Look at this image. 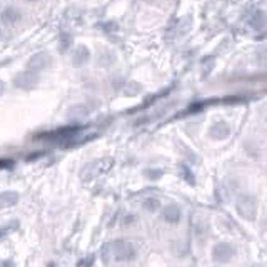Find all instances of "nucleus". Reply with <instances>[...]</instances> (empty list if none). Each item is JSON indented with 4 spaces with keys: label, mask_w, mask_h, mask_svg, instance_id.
Segmentation results:
<instances>
[{
    "label": "nucleus",
    "mask_w": 267,
    "mask_h": 267,
    "mask_svg": "<svg viewBox=\"0 0 267 267\" xmlns=\"http://www.w3.org/2000/svg\"><path fill=\"white\" fill-rule=\"evenodd\" d=\"M159 207H160V202L157 201V199L149 197V199H145V201H144V209L149 210V212H156V210Z\"/></svg>",
    "instance_id": "16"
},
{
    "label": "nucleus",
    "mask_w": 267,
    "mask_h": 267,
    "mask_svg": "<svg viewBox=\"0 0 267 267\" xmlns=\"http://www.w3.org/2000/svg\"><path fill=\"white\" fill-rule=\"evenodd\" d=\"M115 60H117V55H115L112 50H107V48L100 50L99 57H97V62H99L100 67H110L112 63H115Z\"/></svg>",
    "instance_id": "11"
},
{
    "label": "nucleus",
    "mask_w": 267,
    "mask_h": 267,
    "mask_svg": "<svg viewBox=\"0 0 267 267\" xmlns=\"http://www.w3.org/2000/svg\"><path fill=\"white\" fill-rule=\"evenodd\" d=\"M264 22H266L264 12L259 9H255V12H252V15L249 17V24H251V27H254V29L264 27Z\"/></svg>",
    "instance_id": "13"
},
{
    "label": "nucleus",
    "mask_w": 267,
    "mask_h": 267,
    "mask_svg": "<svg viewBox=\"0 0 267 267\" xmlns=\"http://www.w3.org/2000/svg\"><path fill=\"white\" fill-rule=\"evenodd\" d=\"M87 114H89V110L85 107H82V105H79V107H72L69 110L70 119H82V117H85Z\"/></svg>",
    "instance_id": "15"
},
{
    "label": "nucleus",
    "mask_w": 267,
    "mask_h": 267,
    "mask_svg": "<svg viewBox=\"0 0 267 267\" xmlns=\"http://www.w3.org/2000/svg\"><path fill=\"white\" fill-rule=\"evenodd\" d=\"M89 60H90L89 47H85V45H79V47L75 48L74 55H72V63L75 67H82V65H85Z\"/></svg>",
    "instance_id": "9"
},
{
    "label": "nucleus",
    "mask_w": 267,
    "mask_h": 267,
    "mask_svg": "<svg viewBox=\"0 0 267 267\" xmlns=\"http://www.w3.org/2000/svg\"><path fill=\"white\" fill-rule=\"evenodd\" d=\"M50 62H52L50 54H47V52H39V54L32 55V57L29 59V62H27V70H32V72H37V74H39L40 70L47 69V67L50 65Z\"/></svg>",
    "instance_id": "6"
},
{
    "label": "nucleus",
    "mask_w": 267,
    "mask_h": 267,
    "mask_svg": "<svg viewBox=\"0 0 267 267\" xmlns=\"http://www.w3.org/2000/svg\"><path fill=\"white\" fill-rule=\"evenodd\" d=\"M17 201H18V194L17 192H12V190L2 192L0 194V209L10 207V205L17 204Z\"/></svg>",
    "instance_id": "12"
},
{
    "label": "nucleus",
    "mask_w": 267,
    "mask_h": 267,
    "mask_svg": "<svg viewBox=\"0 0 267 267\" xmlns=\"http://www.w3.org/2000/svg\"><path fill=\"white\" fill-rule=\"evenodd\" d=\"M2 94H3V82L0 80V95H2Z\"/></svg>",
    "instance_id": "21"
},
{
    "label": "nucleus",
    "mask_w": 267,
    "mask_h": 267,
    "mask_svg": "<svg viewBox=\"0 0 267 267\" xmlns=\"http://www.w3.org/2000/svg\"><path fill=\"white\" fill-rule=\"evenodd\" d=\"M162 175V172L160 171H157V172H147V177H150V179H157V177H160Z\"/></svg>",
    "instance_id": "19"
},
{
    "label": "nucleus",
    "mask_w": 267,
    "mask_h": 267,
    "mask_svg": "<svg viewBox=\"0 0 267 267\" xmlns=\"http://www.w3.org/2000/svg\"><path fill=\"white\" fill-rule=\"evenodd\" d=\"M22 10L17 9V7H5L0 14V20L3 22L5 25H15L22 20Z\"/></svg>",
    "instance_id": "7"
},
{
    "label": "nucleus",
    "mask_w": 267,
    "mask_h": 267,
    "mask_svg": "<svg viewBox=\"0 0 267 267\" xmlns=\"http://www.w3.org/2000/svg\"><path fill=\"white\" fill-rule=\"evenodd\" d=\"M236 255V247L229 242H219L212 249V259L219 264H225Z\"/></svg>",
    "instance_id": "4"
},
{
    "label": "nucleus",
    "mask_w": 267,
    "mask_h": 267,
    "mask_svg": "<svg viewBox=\"0 0 267 267\" xmlns=\"http://www.w3.org/2000/svg\"><path fill=\"white\" fill-rule=\"evenodd\" d=\"M80 127H62V129H57L54 132H47V134H40L37 135V139H44V141L48 142H55V144H63L67 145L69 142H74L75 137L80 134Z\"/></svg>",
    "instance_id": "1"
},
{
    "label": "nucleus",
    "mask_w": 267,
    "mask_h": 267,
    "mask_svg": "<svg viewBox=\"0 0 267 267\" xmlns=\"http://www.w3.org/2000/svg\"><path fill=\"white\" fill-rule=\"evenodd\" d=\"M162 217L165 222L169 224H177L180 220V217H182V212H180V209L177 205L171 204V205H165L164 210H162Z\"/></svg>",
    "instance_id": "10"
},
{
    "label": "nucleus",
    "mask_w": 267,
    "mask_h": 267,
    "mask_svg": "<svg viewBox=\"0 0 267 267\" xmlns=\"http://www.w3.org/2000/svg\"><path fill=\"white\" fill-rule=\"evenodd\" d=\"M210 137L216 139V141H224V139H227L229 135H231V127H229V124L225 122H216L212 127H210Z\"/></svg>",
    "instance_id": "8"
},
{
    "label": "nucleus",
    "mask_w": 267,
    "mask_h": 267,
    "mask_svg": "<svg viewBox=\"0 0 267 267\" xmlns=\"http://www.w3.org/2000/svg\"><path fill=\"white\" fill-rule=\"evenodd\" d=\"M141 89H142V87H141V85H139V84H134V82H130V84L126 87V90H127L126 95H129V97L137 95V94L141 92Z\"/></svg>",
    "instance_id": "17"
},
{
    "label": "nucleus",
    "mask_w": 267,
    "mask_h": 267,
    "mask_svg": "<svg viewBox=\"0 0 267 267\" xmlns=\"http://www.w3.org/2000/svg\"><path fill=\"white\" fill-rule=\"evenodd\" d=\"M180 169H182V174H184V179L187 180V182H190L194 186L195 184V180H194V177H192V172L189 171V169L186 167V165H180Z\"/></svg>",
    "instance_id": "18"
},
{
    "label": "nucleus",
    "mask_w": 267,
    "mask_h": 267,
    "mask_svg": "<svg viewBox=\"0 0 267 267\" xmlns=\"http://www.w3.org/2000/svg\"><path fill=\"white\" fill-rule=\"evenodd\" d=\"M72 47V35L70 33H67V32H62L60 33V37H59V50H60V54H65L69 48Z\"/></svg>",
    "instance_id": "14"
},
{
    "label": "nucleus",
    "mask_w": 267,
    "mask_h": 267,
    "mask_svg": "<svg viewBox=\"0 0 267 267\" xmlns=\"http://www.w3.org/2000/svg\"><path fill=\"white\" fill-rule=\"evenodd\" d=\"M114 259L119 262H130L137 257V251L129 240H115L110 246Z\"/></svg>",
    "instance_id": "3"
},
{
    "label": "nucleus",
    "mask_w": 267,
    "mask_h": 267,
    "mask_svg": "<svg viewBox=\"0 0 267 267\" xmlns=\"http://www.w3.org/2000/svg\"><path fill=\"white\" fill-rule=\"evenodd\" d=\"M27 2H39V0H27Z\"/></svg>",
    "instance_id": "22"
},
{
    "label": "nucleus",
    "mask_w": 267,
    "mask_h": 267,
    "mask_svg": "<svg viewBox=\"0 0 267 267\" xmlns=\"http://www.w3.org/2000/svg\"><path fill=\"white\" fill-rule=\"evenodd\" d=\"M236 207H237V212L242 219L255 220V217H257V199L254 195L249 194L239 195L237 202H236Z\"/></svg>",
    "instance_id": "2"
},
{
    "label": "nucleus",
    "mask_w": 267,
    "mask_h": 267,
    "mask_svg": "<svg viewBox=\"0 0 267 267\" xmlns=\"http://www.w3.org/2000/svg\"><path fill=\"white\" fill-rule=\"evenodd\" d=\"M12 162L10 160H0V167H10Z\"/></svg>",
    "instance_id": "20"
},
{
    "label": "nucleus",
    "mask_w": 267,
    "mask_h": 267,
    "mask_svg": "<svg viewBox=\"0 0 267 267\" xmlns=\"http://www.w3.org/2000/svg\"><path fill=\"white\" fill-rule=\"evenodd\" d=\"M37 84H39V74L32 72V70H24L15 75L14 79V85L22 90H32Z\"/></svg>",
    "instance_id": "5"
}]
</instances>
